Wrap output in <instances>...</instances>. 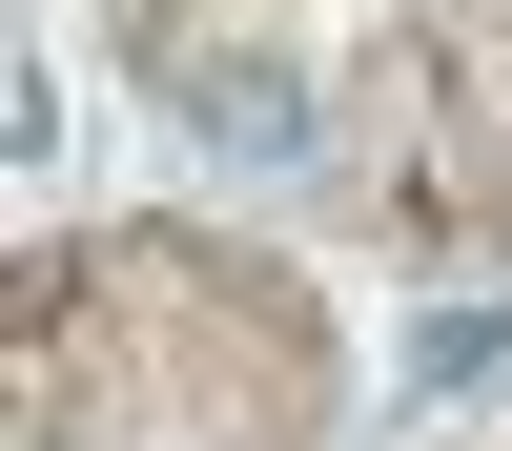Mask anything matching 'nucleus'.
Listing matches in <instances>:
<instances>
[{
  "label": "nucleus",
  "instance_id": "obj_1",
  "mask_svg": "<svg viewBox=\"0 0 512 451\" xmlns=\"http://www.w3.org/2000/svg\"><path fill=\"white\" fill-rule=\"evenodd\" d=\"M185 123H205L226 164H287V144H308V82H287V62H205V82H185Z\"/></svg>",
  "mask_w": 512,
  "mask_h": 451
}]
</instances>
